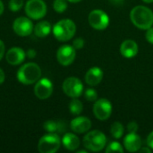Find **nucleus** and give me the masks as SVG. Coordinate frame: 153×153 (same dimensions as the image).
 I'll use <instances>...</instances> for the list:
<instances>
[{
  "instance_id": "f257e3e1",
  "label": "nucleus",
  "mask_w": 153,
  "mask_h": 153,
  "mask_svg": "<svg viewBox=\"0 0 153 153\" xmlns=\"http://www.w3.org/2000/svg\"><path fill=\"white\" fill-rule=\"evenodd\" d=\"M132 22L139 29L148 30L153 24V12L143 5L135 6L130 13Z\"/></svg>"
},
{
  "instance_id": "f03ea898",
  "label": "nucleus",
  "mask_w": 153,
  "mask_h": 153,
  "mask_svg": "<svg viewBox=\"0 0 153 153\" xmlns=\"http://www.w3.org/2000/svg\"><path fill=\"white\" fill-rule=\"evenodd\" d=\"M41 76V69L35 63H27L21 66L17 72L18 81L25 85H30L37 82Z\"/></svg>"
},
{
  "instance_id": "7ed1b4c3",
  "label": "nucleus",
  "mask_w": 153,
  "mask_h": 153,
  "mask_svg": "<svg viewBox=\"0 0 153 153\" xmlns=\"http://www.w3.org/2000/svg\"><path fill=\"white\" fill-rule=\"evenodd\" d=\"M76 31L75 23L70 19H64L57 22L53 27V34L59 41H67L71 39Z\"/></svg>"
},
{
  "instance_id": "20e7f679",
  "label": "nucleus",
  "mask_w": 153,
  "mask_h": 153,
  "mask_svg": "<svg viewBox=\"0 0 153 153\" xmlns=\"http://www.w3.org/2000/svg\"><path fill=\"white\" fill-rule=\"evenodd\" d=\"M82 143L86 149L91 152H100L106 146L107 138L100 131L94 130L88 133L83 137Z\"/></svg>"
},
{
  "instance_id": "39448f33",
  "label": "nucleus",
  "mask_w": 153,
  "mask_h": 153,
  "mask_svg": "<svg viewBox=\"0 0 153 153\" xmlns=\"http://www.w3.org/2000/svg\"><path fill=\"white\" fill-rule=\"evenodd\" d=\"M60 137L56 133H48L39 139L38 150L40 153H55L60 148Z\"/></svg>"
},
{
  "instance_id": "423d86ee",
  "label": "nucleus",
  "mask_w": 153,
  "mask_h": 153,
  "mask_svg": "<svg viewBox=\"0 0 153 153\" xmlns=\"http://www.w3.org/2000/svg\"><path fill=\"white\" fill-rule=\"evenodd\" d=\"M24 9L28 17L33 20H39L47 13V4L43 0H29Z\"/></svg>"
},
{
  "instance_id": "0eeeda50",
  "label": "nucleus",
  "mask_w": 153,
  "mask_h": 153,
  "mask_svg": "<svg viewBox=\"0 0 153 153\" xmlns=\"http://www.w3.org/2000/svg\"><path fill=\"white\" fill-rule=\"evenodd\" d=\"M88 21L90 25L95 30H105L109 23V18L108 14L102 10H93L90 13Z\"/></svg>"
},
{
  "instance_id": "6e6552de",
  "label": "nucleus",
  "mask_w": 153,
  "mask_h": 153,
  "mask_svg": "<svg viewBox=\"0 0 153 153\" xmlns=\"http://www.w3.org/2000/svg\"><path fill=\"white\" fill-rule=\"evenodd\" d=\"M64 92L71 98H78L82 95L83 91V85L82 82L76 77H69L63 82Z\"/></svg>"
},
{
  "instance_id": "1a4fd4ad",
  "label": "nucleus",
  "mask_w": 153,
  "mask_h": 153,
  "mask_svg": "<svg viewBox=\"0 0 153 153\" xmlns=\"http://www.w3.org/2000/svg\"><path fill=\"white\" fill-rule=\"evenodd\" d=\"M13 29L17 35L21 37H26L33 32L34 26L32 22L29 18L21 16L14 20L13 23Z\"/></svg>"
},
{
  "instance_id": "9d476101",
  "label": "nucleus",
  "mask_w": 153,
  "mask_h": 153,
  "mask_svg": "<svg viewBox=\"0 0 153 153\" xmlns=\"http://www.w3.org/2000/svg\"><path fill=\"white\" fill-rule=\"evenodd\" d=\"M93 114L99 120H107L112 114L111 102L106 99H100L94 103Z\"/></svg>"
},
{
  "instance_id": "9b49d317",
  "label": "nucleus",
  "mask_w": 153,
  "mask_h": 153,
  "mask_svg": "<svg viewBox=\"0 0 153 153\" xmlns=\"http://www.w3.org/2000/svg\"><path fill=\"white\" fill-rule=\"evenodd\" d=\"M75 48L70 45H64L60 47L56 52V58L60 65L67 66L70 65L75 59Z\"/></svg>"
},
{
  "instance_id": "f8f14e48",
  "label": "nucleus",
  "mask_w": 153,
  "mask_h": 153,
  "mask_svg": "<svg viewBox=\"0 0 153 153\" xmlns=\"http://www.w3.org/2000/svg\"><path fill=\"white\" fill-rule=\"evenodd\" d=\"M53 92V84L48 78L39 79L34 87V93L39 100L48 99Z\"/></svg>"
},
{
  "instance_id": "ddd939ff",
  "label": "nucleus",
  "mask_w": 153,
  "mask_h": 153,
  "mask_svg": "<svg viewBox=\"0 0 153 153\" xmlns=\"http://www.w3.org/2000/svg\"><path fill=\"white\" fill-rule=\"evenodd\" d=\"M26 57V53L24 50L18 47H13L10 48L5 55V59L8 64L12 65H18L22 64Z\"/></svg>"
},
{
  "instance_id": "4468645a",
  "label": "nucleus",
  "mask_w": 153,
  "mask_h": 153,
  "mask_svg": "<svg viewBox=\"0 0 153 153\" xmlns=\"http://www.w3.org/2000/svg\"><path fill=\"white\" fill-rule=\"evenodd\" d=\"M71 129L76 134H83L88 132L91 127V122L85 117H78L71 121Z\"/></svg>"
},
{
  "instance_id": "2eb2a0df",
  "label": "nucleus",
  "mask_w": 153,
  "mask_h": 153,
  "mask_svg": "<svg viewBox=\"0 0 153 153\" xmlns=\"http://www.w3.org/2000/svg\"><path fill=\"white\" fill-rule=\"evenodd\" d=\"M125 148L129 152H138L142 147V140L135 133H129L124 140Z\"/></svg>"
},
{
  "instance_id": "dca6fc26",
  "label": "nucleus",
  "mask_w": 153,
  "mask_h": 153,
  "mask_svg": "<svg viewBox=\"0 0 153 153\" xmlns=\"http://www.w3.org/2000/svg\"><path fill=\"white\" fill-rule=\"evenodd\" d=\"M103 78V72L100 67H91L85 74V82L90 86L98 85Z\"/></svg>"
},
{
  "instance_id": "f3484780",
  "label": "nucleus",
  "mask_w": 153,
  "mask_h": 153,
  "mask_svg": "<svg viewBox=\"0 0 153 153\" xmlns=\"http://www.w3.org/2000/svg\"><path fill=\"white\" fill-rule=\"evenodd\" d=\"M120 52H121L122 56L126 58L134 57L138 53V45L134 40L126 39L121 44Z\"/></svg>"
},
{
  "instance_id": "a211bd4d",
  "label": "nucleus",
  "mask_w": 153,
  "mask_h": 153,
  "mask_svg": "<svg viewBox=\"0 0 153 153\" xmlns=\"http://www.w3.org/2000/svg\"><path fill=\"white\" fill-rule=\"evenodd\" d=\"M62 143L68 151H74L80 146V140L75 134L66 133L62 138Z\"/></svg>"
},
{
  "instance_id": "6ab92c4d",
  "label": "nucleus",
  "mask_w": 153,
  "mask_h": 153,
  "mask_svg": "<svg viewBox=\"0 0 153 153\" xmlns=\"http://www.w3.org/2000/svg\"><path fill=\"white\" fill-rule=\"evenodd\" d=\"M51 31V24L47 21H41L38 22L33 30L35 35L39 38H45L47 37Z\"/></svg>"
},
{
  "instance_id": "aec40b11",
  "label": "nucleus",
  "mask_w": 153,
  "mask_h": 153,
  "mask_svg": "<svg viewBox=\"0 0 153 153\" xmlns=\"http://www.w3.org/2000/svg\"><path fill=\"white\" fill-rule=\"evenodd\" d=\"M63 126L64 125H61L59 122H56L53 120H48L44 123L43 127L48 133H56V132L62 133Z\"/></svg>"
},
{
  "instance_id": "412c9836",
  "label": "nucleus",
  "mask_w": 153,
  "mask_h": 153,
  "mask_svg": "<svg viewBox=\"0 0 153 153\" xmlns=\"http://www.w3.org/2000/svg\"><path fill=\"white\" fill-rule=\"evenodd\" d=\"M110 133L116 139H119L124 134V126L120 122H115L110 127Z\"/></svg>"
},
{
  "instance_id": "4be33fe9",
  "label": "nucleus",
  "mask_w": 153,
  "mask_h": 153,
  "mask_svg": "<svg viewBox=\"0 0 153 153\" xmlns=\"http://www.w3.org/2000/svg\"><path fill=\"white\" fill-rule=\"evenodd\" d=\"M83 109V105L82 103L77 100L76 98H74V100L70 102L69 104V110L73 115H79L82 113Z\"/></svg>"
},
{
  "instance_id": "5701e85b",
  "label": "nucleus",
  "mask_w": 153,
  "mask_h": 153,
  "mask_svg": "<svg viewBox=\"0 0 153 153\" xmlns=\"http://www.w3.org/2000/svg\"><path fill=\"white\" fill-rule=\"evenodd\" d=\"M67 0H55L53 3V8L56 13H62L67 8Z\"/></svg>"
},
{
  "instance_id": "b1692460",
  "label": "nucleus",
  "mask_w": 153,
  "mask_h": 153,
  "mask_svg": "<svg viewBox=\"0 0 153 153\" xmlns=\"http://www.w3.org/2000/svg\"><path fill=\"white\" fill-rule=\"evenodd\" d=\"M124 149L121 146V144L117 142H112L110 143L107 149H106V152L107 153H111V152H123Z\"/></svg>"
},
{
  "instance_id": "393cba45",
  "label": "nucleus",
  "mask_w": 153,
  "mask_h": 153,
  "mask_svg": "<svg viewBox=\"0 0 153 153\" xmlns=\"http://www.w3.org/2000/svg\"><path fill=\"white\" fill-rule=\"evenodd\" d=\"M23 4L22 0H10L8 4V7L12 12H18Z\"/></svg>"
},
{
  "instance_id": "a878e982",
  "label": "nucleus",
  "mask_w": 153,
  "mask_h": 153,
  "mask_svg": "<svg viewBox=\"0 0 153 153\" xmlns=\"http://www.w3.org/2000/svg\"><path fill=\"white\" fill-rule=\"evenodd\" d=\"M85 99L87 100H89V101H95L96 100H97V98H98V93H97V91L94 90V89H91V88H90V89H87L86 91H85Z\"/></svg>"
},
{
  "instance_id": "bb28decb",
  "label": "nucleus",
  "mask_w": 153,
  "mask_h": 153,
  "mask_svg": "<svg viewBox=\"0 0 153 153\" xmlns=\"http://www.w3.org/2000/svg\"><path fill=\"white\" fill-rule=\"evenodd\" d=\"M83 46H84V40L82 38H77L73 42V47L75 49H81L83 48Z\"/></svg>"
},
{
  "instance_id": "cd10ccee",
  "label": "nucleus",
  "mask_w": 153,
  "mask_h": 153,
  "mask_svg": "<svg viewBox=\"0 0 153 153\" xmlns=\"http://www.w3.org/2000/svg\"><path fill=\"white\" fill-rule=\"evenodd\" d=\"M127 130L129 133H136L137 130H138V125L136 122L133 121V122H130L127 126Z\"/></svg>"
},
{
  "instance_id": "c85d7f7f",
  "label": "nucleus",
  "mask_w": 153,
  "mask_h": 153,
  "mask_svg": "<svg viewBox=\"0 0 153 153\" xmlns=\"http://www.w3.org/2000/svg\"><path fill=\"white\" fill-rule=\"evenodd\" d=\"M146 39L150 42L153 44V27H151L150 29L147 30V32H146Z\"/></svg>"
},
{
  "instance_id": "c756f323",
  "label": "nucleus",
  "mask_w": 153,
  "mask_h": 153,
  "mask_svg": "<svg viewBox=\"0 0 153 153\" xmlns=\"http://www.w3.org/2000/svg\"><path fill=\"white\" fill-rule=\"evenodd\" d=\"M147 145L149 148L153 150V132H152L147 138Z\"/></svg>"
},
{
  "instance_id": "7c9ffc66",
  "label": "nucleus",
  "mask_w": 153,
  "mask_h": 153,
  "mask_svg": "<svg viewBox=\"0 0 153 153\" xmlns=\"http://www.w3.org/2000/svg\"><path fill=\"white\" fill-rule=\"evenodd\" d=\"M4 52H5V47L4 42L0 39V61L2 60V58L4 56Z\"/></svg>"
},
{
  "instance_id": "2f4dec72",
  "label": "nucleus",
  "mask_w": 153,
  "mask_h": 153,
  "mask_svg": "<svg viewBox=\"0 0 153 153\" xmlns=\"http://www.w3.org/2000/svg\"><path fill=\"white\" fill-rule=\"evenodd\" d=\"M26 55L28 56V57H30V58H33V57H35L36 56V51L34 50V49H28V51H27V53H26Z\"/></svg>"
},
{
  "instance_id": "473e14b6",
  "label": "nucleus",
  "mask_w": 153,
  "mask_h": 153,
  "mask_svg": "<svg viewBox=\"0 0 153 153\" xmlns=\"http://www.w3.org/2000/svg\"><path fill=\"white\" fill-rule=\"evenodd\" d=\"M4 79H5V74L4 71L0 68V84H2L4 82Z\"/></svg>"
},
{
  "instance_id": "72a5a7b5",
  "label": "nucleus",
  "mask_w": 153,
  "mask_h": 153,
  "mask_svg": "<svg viewBox=\"0 0 153 153\" xmlns=\"http://www.w3.org/2000/svg\"><path fill=\"white\" fill-rule=\"evenodd\" d=\"M113 4H116V5H120L124 3V0H109Z\"/></svg>"
},
{
  "instance_id": "f704fd0d",
  "label": "nucleus",
  "mask_w": 153,
  "mask_h": 153,
  "mask_svg": "<svg viewBox=\"0 0 153 153\" xmlns=\"http://www.w3.org/2000/svg\"><path fill=\"white\" fill-rule=\"evenodd\" d=\"M4 4H3V2L0 0V15L3 13V12H4Z\"/></svg>"
},
{
  "instance_id": "c9c22d12",
  "label": "nucleus",
  "mask_w": 153,
  "mask_h": 153,
  "mask_svg": "<svg viewBox=\"0 0 153 153\" xmlns=\"http://www.w3.org/2000/svg\"><path fill=\"white\" fill-rule=\"evenodd\" d=\"M140 152H151V150L150 149H148V148H143V149H141V150H139Z\"/></svg>"
},
{
  "instance_id": "e433bc0d",
  "label": "nucleus",
  "mask_w": 153,
  "mask_h": 153,
  "mask_svg": "<svg viewBox=\"0 0 153 153\" xmlns=\"http://www.w3.org/2000/svg\"><path fill=\"white\" fill-rule=\"evenodd\" d=\"M68 2H71V3H78V2H80V1H82V0H67Z\"/></svg>"
},
{
  "instance_id": "4c0bfd02",
  "label": "nucleus",
  "mask_w": 153,
  "mask_h": 153,
  "mask_svg": "<svg viewBox=\"0 0 153 153\" xmlns=\"http://www.w3.org/2000/svg\"><path fill=\"white\" fill-rule=\"evenodd\" d=\"M143 2L145 3H148V4H151V3H153V0H143Z\"/></svg>"
}]
</instances>
